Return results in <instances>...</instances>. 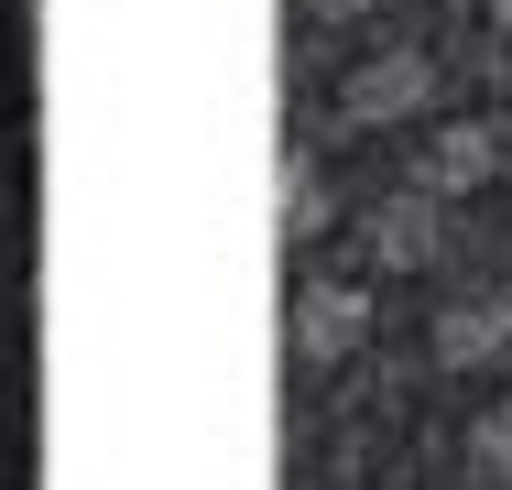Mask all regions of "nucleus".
Wrapping results in <instances>:
<instances>
[{"label":"nucleus","mask_w":512,"mask_h":490,"mask_svg":"<svg viewBox=\"0 0 512 490\" xmlns=\"http://www.w3.org/2000/svg\"><path fill=\"white\" fill-rule=\"evenodd\" d=\"M436 251H447V218H436L425 186L382 196V207L360 218V262H371V273H436Z\"/></svg>","instance_id":"1"},{"label":"nucleus","mask_w":512,"mask_h":490,"mask_svg":"<svg viewBox=\"0 0 512 490\" xmlns=\"http://www.w3.org/2000/svg\"><path fill=\"white\" fill-rule=\"evenodd\" d=\"M425 98H436V55L393 44V55H371V66L349 77V120H360V131H393V120H414Z\"/></svg>","instance_id":"2"},{"label":"nucleus","mask_w":512,"mask_h":490,"mask_svg":"<svg viewBox=\"0 0 512 490\" xmlns=\"http://www.w3.org/2000/svg\"><path fill=\"white\" fill-rule=\"evenodd\" d=\"M491 175H502V131H491V120H447V131L414 153V186L436 196V207H447V196H480Z\"/></svg>","instance_id":"3"},{"label":"nucleus","mask_w":512,"mask_h":490,"mask_svg":"<svg viewBox=\"0 0 512 490\" xmlns=\"http://www.w3.org/2000/svg\"><path fill=\"white\" fill-rule=\"evenodd\" d=\"M360 338H371V294L360 284H306L295 294V360H360Z\"/></svg>","instance_id":"4"},{"label":"nucleus","mask_w":512,"mask_h":490,"mask_svg":"<svg viewBox=\"0 0 512 490\" xmlns=\"http://www.w3.org/2000/svg\"><path fill=\"white\" fill-rule=\"evenodd\" d=\"M425 349H436V371H491V360L512 349V305H502V294H458V305H436Z\"/></svg>","instance_id":"5"},{"label":"nucleus","mask_w":512,"mask_h":490,"mask_svg":"<svg viewBox=\"0 0 512 490\" xmlns=\"http://www.w3.org/2000/svg\"><path fill=\"white\" fill-rule=\"evenodd\" d=\"M327 218H338V196H327V175L295 153V164H284V240H327Z\"/></svg>","instance_id":"6"},{"label":"nucleus","mask_w":512,"mask_h":490,"mask_svg":"<svg viewBox=\"0 0 512 490\" xmlns=\"http://www.w3.org/2000/svg\"><path fill=\"white\" fill-rule=\"evenodd\" d=\"M469 469H480V480H502V490H512V403H491V414L469 425Z\"/></svg>","instance_id":"7"},{"label":"nucleus","mask_w":512,"mask_h":490,"mask_svg":"<svg viewBox=\"0 0 512 490\" xmlns=\"http://www.w3.org/2000/svg\"><path fill=\"white\" fill-rule=\"evenodd\" d=\"M316 22H360V11H382V0H306Z\"/></svg>","instance_id":"8"},{"label":"nucleus","mask_w":512,"mask_h":490,"mask_svg":"<svg viewBox=\"0 0 512 490\" xmlns=\"http://www.w3.org/2000/svg\"><path fill=\"white\" fill-rule=\"evenodd\" d=\"M480 11H491V33H502V44H512V0H480Z\"/></svg>","instance_id":"9"},{"label":"nucleus","mask_w":512,"mask_h":490,"mask_svg":"<svg viewBox=\"0 0 512 490\" xmlns=\"http://www.w3.org/2000/svg\"><path fill=\"white\" fill-rule=\"evenodd\" d=\"M502 360H512V349H502Z\"/></svg>","instance_id":"10"}]
</instances>
